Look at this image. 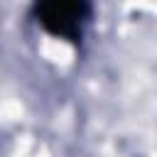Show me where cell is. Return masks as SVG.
<instances>
[{"label":"cell","instance_id":"cell-1","mask_svg":"<svg viewBox=\"0 0 157 157\" xmlns=\"http://www.w3.org/2000/svg\"><path fill=\"white\" fill-rule=\"evenodd\" d=\"M32 15L52 37L81 42L91 22V0H34Z\"/></svg>","mask_w":157,"mask_h":157}]
</instances>
